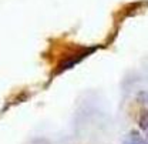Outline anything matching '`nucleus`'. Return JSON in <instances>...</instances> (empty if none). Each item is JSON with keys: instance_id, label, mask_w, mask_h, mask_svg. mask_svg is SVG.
<instances>
[{"instance_id": "f257e3e1", "label": "nucleus", "mask_w": 148, "mask_h": 144, "mask_svg": "<svg viewBox=\"0 0 148 144\" xmlns=\"http://www.w3.org/2000/svg\"><path fill=\"white\" fill-rule=\"evenodd\" d=\"M123 144H148V141H145V140L140 136V133L131 131L128 136L124 138V143Z\"/></svg>"}, {"instance_id": "f03ea898", "label": "nucleus", "mask_w": 148, "mask_h": 144, "mask_svg": "<svg viewBox=\"0 0 148 144\" xmlns=\"http://www.w3.org/2000/svg\"><path fill=\"white\" fill-rule=\"evenodd\" d=\"M140 127L145 133L147 140H148V111H143L141 113V116H140Z\"/></svg>"}]
</instances>
